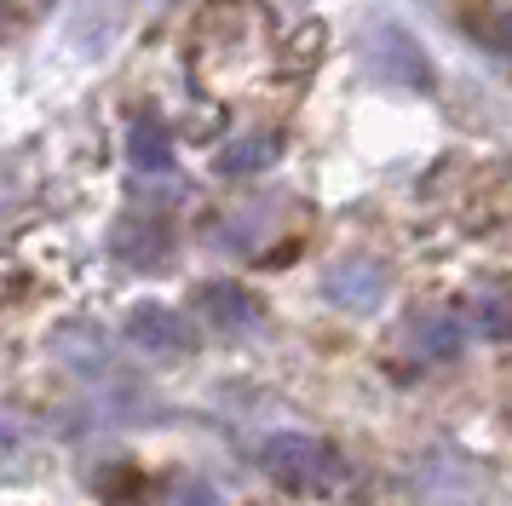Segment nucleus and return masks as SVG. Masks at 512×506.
Listing matches in <instances>:
<instances>
[{
  "label": "nucleus",
  "mask_w": 512,
  "mask_h": 506,
  "mask_svg": "<svg viewBox=\"0 0 512 506\" xmlns=\"http://www.w3.org/2000/svg\"><path fill=\"white\" fill-rule=\"evenodd\" d=\"M363 75L380 81V87H397V92H432L438 87L426 46L392 18H380L369 35H363Z\"/></svg>",
  "instance_id": "1"
},
{
  "label": "nucleus",
  "mask_w": 512,
  "mask_h": 506,
  "mask_svg": "<svg viewBox=\"0 0 512 506\" xmlns=\"http://www.w3.org/2000/svg\"><path fill=\"white\" fill-rule=\"evenodd\" d=\"M259 466H265L282 489H300V495L334 489V483L346 478V460H340V449H334V443H317V437H300V432L265 437Z\"/></svg>",
  "instance_id": "2"
},
{
  "label": "nucleus",
  "mask_w": 512,
  "mask_h": 506,
  "mask_svg": "<svg viewBox=\"0 0 512 506\" xmlns=\"http://www.w3.org/2000/svg\"><path fill=\"white\" fill-rule=\"evenodd\" d=\"M127 340L139 345V351H150V357H190L202 334L173 305H133L127 311Z\"/></svg>",
  "instance_id": "3"
},
{
  "label": "nucleus",
  "mask_w": 512,
  "mask_h": 506,
  "mask_svg": "<svg viewBox=\"0 0 512 506\" xmlns=\"http://www.w3.org/2000/svg\"><path fill=\"white\" fill-rule=\"evenodd\" d=\"M323 299L328 305H340L351 317H363V311H380V299H386V265L380 259H340L334 271L323 276Z\"/></svg>",
  "instance_id": "4"
},
{
  "label": "nucleus",
  "mask_w": 512,
  "mask_h": 506,
  "mask_svg": "<svg viewBox=\"0 0 512 506\" xmlns=\"http://www.w3.org/2000/svg\"><path fill=\"white\" fill-rule=\"evenodd\" d=\"M466 345V322L455 317V311H420L409 328H403V351H409V363H455Z\"/></svg>",
  "instance_id": "5"
},
{
  "label": "nucleus",
  "mask_w": 512,
  "mask_h": 506,
  "mask_svg": "<svg viewBox=\"0 0 512 506\" xmlns=\"http://www.w3.org/2000/svg\"><path fill=\"white\" fill-rule=\"evenodd\" d=\"M110 253H116L121 265H133V271H162L167 253H173V230L162 219H150V213L121 219L116 236H110Z\"/></svg>",
  "instance_id": "6"
},
{
  "label": "nucleus",
  "mask_w": 512,
  "mask_h": 506,
  "mask_svg": "<svg viewBox=\"0 0 512 506\" xmlns=\"http://www.w3.org/2000/svg\"><path fill=\"white\" fill-rule=\"evenodd\" d=\"M196 317L213 322L219 334H254L259 328V299L242 282H208L196 288Z\"/></svg>",
  "instance_id": "7"
},
{
  "label": "nucleus",
  "mask_w": 512,
  "mask_h": 506,
  "mask_svg": "<svg viewBox=\"0 0 512 506\" xmlns=\"http://www.w3.org/2000/svg\"><path fill=\"white\" fill-rule=\"evenodd\" d=\"M127 167H133L139 179H167V173H173V138H167L162 121L139 115V121L127 127Z\"/></svg>",
  "instance_id": "8"
},
{
  "label": "nucleus",
  "mask_w": 512,
  "mask_h": 506,
  "mask_svg": "<svg viewBox=\"0 0 512 506\" xmlns=\"http://www.w3.org/2000/svg\"><path fill=\"white\" fill-rule=\"evenodd\" d=\"M58 357L75 368V374H104L110 368V334L98 328V322H70V328H58Z\"/></svg>",
  "instance_id": "9"
},
{
  "label": "nucleus",
  "mask_w": 512,
  "mask_h": 506,
  "mask_svg": "<svg viewBox=\"0 0 512 506\" xmlns=\"http://www.w3.org/2000/svg\"><path fill=\"white\" fill-rule=\"evenodd\" d=\"M271 161H277V138L271 133H242V138H231V144L219 150L213 167H219L225 179H254V173H265Z\"/></svg>",
  "instance_id": "10"
},
{
  "label": "nucleus",
  "mask_w": 512,
  "mask_h": 506,
  "mask_svg": "<svg viewBox=\"0 0 512 506\" xmlns=\"http://www.w3.org/2000/svg\"><path fill=\"white\" fill-rule=\"evenodd\" d=\"M466 317H472V328H478V334H489V340H507V334H512V288H478V294H472V305H466Z\"/></svg>",
  "instance_id": "11"
},
{
  "label": "nucleus",
  "mask_w": 512,
  "mask_h": 506,
  "mask_svg": "<svg viewBox=\"0 0 512 506\" xmlns=\"http://www.w3.org/2000/svg\"><path fill=\"white\" fill-rule=\"evenodd\" d=\"M259 225H265V213H259V207H248V213H231L225 225H213V248L248 253V248L259 242Z\"/></svg>",
  "instance_id": "12"
},
{
  "label": "nucleus",
  "mask_w": 512,
  "mask_h": 506,
  "mask_svg": "<svg viewBox=\"0 0 512 506\" xmlns=\"http://www.w3.org/2000/svg\"><path fill=\"white\" fill-rule=\"evenodd\" d=\"M167 506H219V495H213V483H202V478H179L173 495H167Z\"/></svg>",
  "instance_id": "13"
},
{
  "label": "nucleus",
  "mask_w": 512,
  "mask_h": 506,
  "mask_svg": "<svg viewBox=\"0 0 512 506\" xmlns=\"http://www.w3.org/2000/svg\"><path fill=\"white\" fill-rule=\"evenodd\" d=\"M489 46H495V52H507L512 58V18H501V23H489V35H484Z\"/></svg>",
  "instance_id": "14"
}]
</instances>
